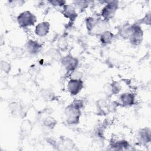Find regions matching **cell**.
Masks as SVG:
<instances>
[{
    "instance_id": "cell-1",
    "label": "cell",
    "mask_w": 151,
    "mask_h": 151,
    "mask_svg": "<svg viewBox=\"0 0 151 151\" xmlns=\"http://www.w3.org/2000/svg\"><path fill=\"white\" fill-rule=\"evenodd\" d=\"M84 106V102L80 99H75L68 105L64 110V115L67 124L76 125L79 123L81 115V109Z\"/></svg>"
},
{
    "instance_id": "cell-2",
    "label": "cell",
    "mask_w": 151,
    "mask_h": 151,
    "mask_svg": "<svg viewBox=\"0 0 151 151\" xmlns=\"http://www.w3.org/2000/svg\"><path fill=\"white\" fill-rule=\"evenodd\" d=\"M104 5L101 10L100 15L103 20L109 22L113 18L119 8V1H103Z\"/></svg>"
},
{
    "instance_id": "cell-3",
    "label": "cell",
    "mask_w": 151,
    "mask_h": 151,
    "mask_svg": "<svg viewBox=\"0 0 151 151\" xmlns=\"http://www.w3.org/2000/svg\"><path fill=\"white\" fill-rule=\"evenodd\" d=\"M17 21L22 28H27L34 26L37 21V17L29 11H24L17 17Z\"/></svg>"
},
{
    "instance_id": "cell-4",
    "label": "cell",
    "mask_w": 151,
    "mask_h": 151,
    "mask_svg": "<svg viewBox=\"0 0 151 151\" xmlns=\"http://www.w3.org/2000/svg\"><path fill=\"white\" fill-rule=\"evenodd\" d=\"M143 40V31L138 24H133L128 38L129 42L133 46L139 45Z\"/></svg>"
},
{
    "instance_id": "cell-5",
    "label": "cell",
    "mask_w": 151,
    "mask_h": 151,
    "mask_svg": "<svg viewBox=\"0 0 151 151\" xmlns=\"http://www.w3.org/2000/svg\"><path fill=\"white\" fill-rule=\"evenodd\" d=\"M62 66L64 69L71 74L76 71L78 65L79 61L77 58L72 55L71 54H68L66 55L61 57L60 59Z\"/></svg>"
},
{
    "instance_id": "cell-6",
    "label": "cell",
    "mask_w": 151,
    "mask_h": 151,
    "mask_svg": "<svg viewBox=\"0 0 151 151\" xmlns=\"http://www.w3.org/2000/svg\"><path fill=\"white\" fill-rule=\"evenodd\" d=\"M84 87V82L81 78H70L67 84V88L71 96H76Z\"/></svg>"
},
{
    "instance_id": "cell-7",
    "label": "cell",
    "mask_w": 151,
    "mask_h": 151,
    "mask_svg": "<svg viewBox=\"0 0 151 151\" xmlns=\"http://www.w3.org/2000/svg\"><path fill=\"white\" fill-rule=\"evenodd\" d=\"M25 49L29 54L35 55L41 51L42 49V44L37 40L29 39L25 44Z\"/></svg>"
},
{
    "instance_id": "cell-8",
    "label": "cell",
    "mask_w": 151,
    "mask_h": 151,
    "mask_svg": "<svg viewBox=\"0 0 151 151\" xmlns=\"http://www.w3.org/2000/svg\"><path fill=\"white\" fill-rule=\"evenodd\" d=\"M61 14L71 22L74 21L78 16L76 8L73 4H65L62 7Z\"/></svg>"
},
{
    "instance_id": "cell-9",
    "label": "cell",
    "mask_w": 151,
    "mask_h": 151,
    "mask_svg": "<svg viewBox=\"0 0 151 151\" xmlns=\"http://www.w3.org/2000/svg\"><path fill=\"white\" fill-rule=\"evenodd\" d=\"M137 140L141 145H147L151 141V130L149 127L140 129L137 134Z\"/></svg>"
},
{
    "instance_id": "cell-10",
    "label": "cell",
    "mask_w": 151,
    "mask_h": 151,
    "mask_svg": "<svg viewBox=\"0 0 151 151\" xmlns=\"http://www.w3.org/2000/svg\"><path fill=\"white\" fill-rule=\"evenodd\" d=\"M136 96L131 92H126L121 94L119 96L120 105L123 107L132 106L135 103Z\"/></svg>"
},
{
    "instance_id": "cell-11",
    "label": "cell",
    "mask_w": 151,
    "mask_h": 151,
    "mask_svg": "<svg viewBox=\"0 0 151 151\" xmlns=\"http://www.w3.org/2000/svg\"><path fill=\"white\" fill-rule=\"evenodd\" d=\"M50 29V24L48 21H42L38 23L34 29V33L39 37H44L48 35Z\"/></svg>"
},
{
    "instance_id": "cell-12",
    "label": "cell",
    "mask_w": 151,
    "mask_h": 151,
    "mask_svg": "<svg viewBox=\"0 0 151 151\" xmlns=\"http://www.w3.org/2000/svg\"><path fill=\"white\" fill-rule=\"evenodd\" d=\"M99 36L100 42L103 45H106L110 44L113 42L115 35L111 31L107 29L103 31L99 35Z\"/></svg>"
},
{
    "instance_id": "cell-13",
    "label": "cell",
    "mask_w": 151,
    "mask_h": 151,
    "mask_svg": "<svg viewBox=\"0 0 151 151\" xmlns=\"http://www.w3.org/2000/svg\"><path fill=\"white\" fill-rule=\"evenodd\" d=\"M110 147L113 150H126L128 149L129 147H130V144L128 142V141L124 139H119L117 140L113 141L111 143Z\"/></svg>"
},
{
    "instance_id": "cell-14",
    "label": "cell",
    "mask_w": 151,
    "mask_h": 151,
    "mask_svg": "<svg viewBox=\"0 0 151 151\" xmlns=\"http://www.w3.org/2000/svg\"><path fill=\"white\" fill-rule=\"evenodd\" d=\"M131 27L132 24L128 23L124 24L123 25H122L118 30L119 35L123 39L128 40L131 31Z\"/></svg>"
},
{
    "instance_id": "cell-15",
    "label": "cell",
    "mask_w": 151,
    "mask_h": 151,
    "mask_svg": "<svg viewBox=\"0 0 151 151\" xmlns=\"http://www.w3.org/2000/svg\"><path fill=\"white\" fill-rule=\"evenodd\" d=\"M68 41L65 36H61L57 41V47L59 50L61 51H64L67 50L68 48Z\"/></svg>"
},
{
    "instance_id": "cell-16",
    "label": "cell",
    "mask_w": 151,
    "mask_h": 151,
    "mask_svg": "<svg viewBox=\"0 0 151 151\" xmlns=\"http://www.w3.org/2000/svg\"><path fill=\"white\" fill-rule=\"evenodd\" d=\"M90 4V1H81L77 0L73 1V5L76 9H78L80 10H83L86 9L89 4Z\"/></svg>"
},
{
    "instance_id": "cell-17",
    "label": "cell",
    "mask_w": 151,
    "mask_h": 151,
    "mask_svg": "<svg viewBox=\"0 0 151 151\" xmlns=\"http://www.w3.org/2000/svg\"><path fill=\"white\" fill-rule=\"evenodd\" d=\"M110 92L111 94H117L121 90L122 87L117 81H113L109 86Z\"/></svg>"
},
{
    "instance_id": "cell-18",
    "label": "cell",
    "mask_w": 151,
    "mask_h": 151,
    "mask_svg": "<svg viewBox=\"0 0 151 151\" xmlns=\"http://www.w3.org/2000/svg\"><path fill=\"white\" fill-rule=\"evenodd\" d=\"M137 24L140 25V24H145L149 25L150 24V12H149L147 14H146V15L142 18L139 20Z\"/></svg>"
},
{
    "instance_id": "cell-19",
    "label": "cell",
    "mask_w": 151,
    "mask_h": 151,
    "mask_svg": "<svg viewBox=\"0 0 151 151\" xmlns=\"http://www.w3.org/2000/svg\"><path fill=\"white\" fill-rule=\"evenodd\" d=\"M0 67L1 70L6 74H8L11 70V65L6 61H1Z\"/></svg>"
},
{
    "instance_id": "cell-20",
    "label": "cell",
    "mask_w": 151,
    "mask_h": 151,
    "mask_svg": "<svg viewBox=\"0 0 151 151\" xmlns=\"http://www.w3.org/2000/svg\"><path fill=\"white\" fill-rule=\"evenodd\" d=\"M48 3L55 7H63L66 4V2L63 0H50L48 1Z\"/></svg>"
},
{
    "instance_id": "cell-21",
    "label": "cell",
    "mask_w": 151,
    "mask_h": 151,
    "mask_svg": "<svg viewBox=\"0 0 151 151\" xmlns=\"http://www.w3.org/2000/svg\"><path fill=\"white\" fill-rule=\"evenodd\" d=\"M56 122L52 119H47L44 122V124L46 127L52 129L55 126Z\"/></svg>"
}]
</instances>
